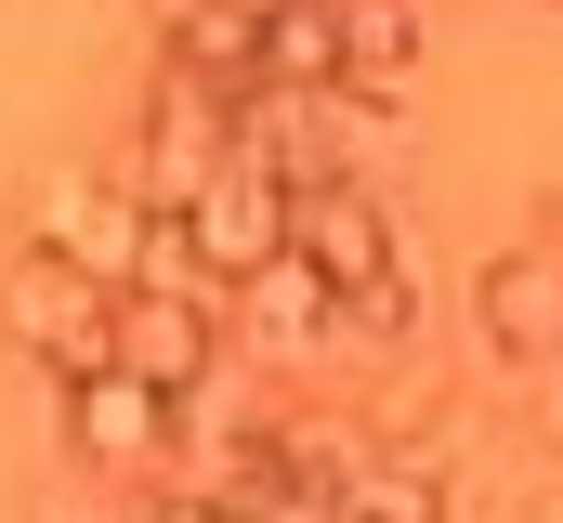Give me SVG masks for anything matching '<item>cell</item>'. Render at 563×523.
<instances>
[{"label": "cell", "mask_w": 563, "mask_h": 523, "mask_svg": "<svg viewBox=\"0 0 563 523\" xmlns=\"http://www.w3.org/2000/svg\"><path fill=\"white\" fill-rule=\"evenodd\" d=\"M341 523H445V471H420V458H354Z\"/></svg>", "instance_id": "obj_9"}, {"label": "cell", "mask_w": 563, "mask_h": 523, "mask_svg": "<svg viewBox=\"0 0 563 523\" xmlns=\"http://www.w3.org/2000/svg\"><path fill=\"white\" fill-rule=\"evenodd\" d=\"M288 262L341 301L354 341H394V327H407V236H394V210H380L367 183H314V197H288Z\"/></svg>", "instance_id": "obj_1"}, {"label": "cell", "mask_w": 563, "mask_h": 523, "mask_svg": "<svg viewBox=\"0 0 563 523\" xmlns=\"http://www.w3.org/2000/svg\"><path fill=\"white\" fill-rule=\"evenodd\" d=\"M170 419H184V405H157V392L119 380V367L66 392V445H79L92 471H157V458H170Z\"/></svg>", "instance_id": "obj_7"}, {"label": "cell", "mask_w": 563, "mask_h": 523, "mask_svg": "<svg viewBox=\"0 0 563 523\" xmlns=\"http://www.w3.org/2000/svg\"><path fill=\"white\" fill-rule=\"evenodd\" d=\"M144 236H157V210L132 197V170H40V197H26V249L79 262L106 288L144 275Z\"/></svg>", "instance_id": "obj_4"}, {"label": "cell", "mask_w": 563, "mask_h": 523, "mask_svg": "<svg viewBox=\"0 0 563 523\" xmlns=\"http://www.w3.org/2000/svg\"><path fill=\"white\" fill-rule=\"evenodd\" d=\"M472 314H485V341H498L511 367H551V354H563V262H538V249L485 262Z\"/></svg>", "instance_id": "obj_8"}, {"label": "cell", "mask_w": 563, "mask_h": 523, "mask_svg": "<svg viewBox=\"0 0 563 523\" xmlns=\"http://www.w3.org/2000/svg\"><path fill=\"white\" fill-rule=\"evenodd\" d=\"M236 301H250V327H263L276 354H301V341H328V327H341V301H328L301 262H276V275H263V288H236Z\"/></svg>", "instance_id": "obj_10"}, {"label": "cell", "mask_w": 563, "mask_h": 523, "mask_svg": "<svg viewBox=\"0 0 563 523\" xmlns=\"http://www.w3.org/2000/svg\"><path fill=\"white\" fill-rule=\"evenodd\" d=\"M407 79H420V26H407V13H354V53H341V92L394 105Z\"/></svg>", "instance_id": "obj_11"}, {"label": "cell", "mask_w": 563, "mask_h": 523, "mask_svg": "<svg viewBox=\"0 0 563 523\" xmlns=\"http://www.w3.org/2000/svg\"><path fill=\"white\" fill-rule=\"evenodd\" d=\"M197 249H210V275L223 288H263L288 262V183L263 170V157H236L223 183H210V210H197Z\"/></svg>", "instance_id": "obj_6"}, {"label": "cell", "mask_w": 563, "mask_h": 523, "mask_svg": "<svg viewBox=\"0 0 563 523\" xmlns=\"http://www.w3.org/2000/svg\"><path fill=\"white\" fill-rule=\"evenodd\" d=\"M0 341L79 392V380H106V367H119V288H106V275H79V262H53V249H26L13 275H0Z\"/></svg>", "instance_id": "obj_2"}, {"label": "cell", "mask_w": 563, "mask_h": 523, "mask_svg": "<svg viewBox=\"0 0 563 523\" xmlns=\"http://www.w3.org/2000/svg\"><path fill=\"white\" fill-rule=\"evenodd\" d=\"M119 380L157 405H197L223 380V301H170V288H119Z\"/></svg>", "instance_id": "obj_5"}, {"label": "cell", "mask_w": 563, "mask_h": 523, "mask_svg": "<svg viewBox=\"0 0 563 523\" xmlns=\"http://www.w3.org/2000/svg\"><path fill=\"white\" fill-rule=\"evenodd\" d=\"M223 170H236V105H210L197 79H170V66H157L144 131H132V197L157 210V223H197Z\"/></svg>", "instance_id": "obj_3"}, {"label": "cell", "mask_w": 563, "mask_h": 523, "mask_svg": "<svg viewBox=\"0 0 563 523\" xmlns=\"http://www.w3.org/2000/svg\"><path fill=\"white\" fill-rule=\"evenodd\" d=\"M157 523H250V511H236V498H170Z\"/></svg>", "instance_id": "obj_12"}]
</instances>
